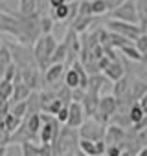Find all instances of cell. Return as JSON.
Wrapping results in <instances>:
<instances>
[{"label": "cell", "instance_id": "obj_5", "mask_svg": "<svg viewBox=\"0 0 147 156\" xmlns=\"http://www.w3.org/2000/svg\"><path fill=\"white\" fill-rule=\"evenodd\" d=\"M105 26H107V30H109V31L118 33V35H121V37L129 39L131 42H134L142 33H145V30H143L142 26H138V24H129V22L114 20V19L107 20V24H105Z\"/></svg>", "mask_w": 147, "mask_h": 156}, {"label": "cell", "instance_id": "obj_27", "mask_svg": "<svg viewBox=\"0 0 147 156\" xmlns=\"http://www.w3.org/2000/svg\"><path fill=\"white\" fill-rule=\"evenodd\" d=\"M64 62H66V48L64 44H59L53 57L50 59V64H64Z\"/></svg>", "mask_w": 147, "mask_h": 156}, {"label": "cell", "instance_id": "obj_28", "mask_svg": "<svg viewBox=\"0 0 147 156\" xmlns=\"http://www.w3.org/2000/svg\"><path fill=\"white\" fill-rule=\"evenodd\" d=\"M20 156H39V145L31 141L20 143Z\"/></svg>", "mask_w": 147, "mask_h": 156}, {"label": "cell", "instance_id": "obj_37", "mask_svg": "<svg viewBox=\"0 0 147 156\" xmlns=\"http://www.w3.org/2000/svg\"><path fill=\"white\" fill-rule=\"evenodd\" d=\"M0 13H9V15H13V11H11V8L8 6V4H4L2 0H0Z\"/></svg>", "mask_w": 147, "mask_h": 156}, {"label": "cell", "instance_id": "obj_6", "mask_svg": "<svg viewBox=\"0 0 147 156\" xmlns=\"http://www.w3.org/2000/svg\"><path fill=\"white\" fill-rule=\"evenodd\" d=\"M77 132H79V138H81V140L103 141L105 132H107V125L99 123V121L94 119V118H88V119H85V123L77 129Z\"/></svg>", "mask_w": 147, "mask_h": 156}, {"label": "cell", "instance_id": "obj_33", "mask_svg": "<svg viewBox=\"0 0 147 156\" xmlns=\"http://www.w3.org/2000/svg\"><path fill=\"white\" fill-rule=\"evenodd\" d=\"M39 156H55L53 145H52V143H48V145H39Z\"/></svg>", "mask_w": 147, "mask_h": 156}, {"label": "cell", "instance_id": "obj_17", "mask_svg": "<svg viewBox=\"0 0 147 156\" xmlns=\"http://www.w3.org/2000/svg\"><path fill=\"white\" fill-rule=\"evenodd\" d=\"M24 125L26 129L35 136L39 138V132H41V127H42V119H41V114H30L24 118Z\"/></svg>", "mask_w": 147, "mask_h": 156}, {"label": "cell", "instance_id": "obj_3", "mask_svg": "<svg viewBox=\"0 0 147 156\" xmlns=\"http://www.w3.org/2000/svg\"><path fill=\"white\" fill-rule=\"evenodd\" d=\"M88 79H90V75L87 73V70H85V66L81 64V61L74 62V64L68 66L66 72H64V85H66L70 90H76V88L87 90V88H88Z\"/></svg>", "mask_w": 147, "mask_h": 156}, {"label": "cell", "instance_id": "obj_41", "mask_svg": "<svg viewBox=\"0 0 147 156\" xmlns=\"http://www.w3.org/2000/svg\"><path fill=\"white\" fill-rule=\"evenodd\" d=\"M74 156H81V152H76V154H74Z\"/></svg>", "mask_w": 147, "mask_h": 156}, {"label": "cell", "instance_id": "obj_14", "mask_svg": "<svg viewBox=\"0 0 147 156\" xmlns=\"http://www.w3.org/2000/svg\"><path fill=\"white\" fill-rule=\"evenodd\" d=\"M31 88L24 83V81H20V83H15L13 85V96H11V105L13 103H22V101H28V98L31 96Z\"/></svg>", "mask_w": 147, "mask_h": 156}, {"label": "cell", "instance_id": "obj_39", "mask_svg": "<svg viewBox=\"0 0 147 156\" xmlns=\"http://www.w3.org/2000/svg\"><path fill=\"white\" fill-rule=\"evenodd\" d=\"M140 62H142V64L147 68V53H143V55H142V61H140Z\"/></svg>", "mask_w": 147, "mask_h": 156}, {"label": "cell", "instance_id": "obj_4", "mask_svg": "<svg viewBox=\"0 0 147 156\" xmlns=\"http://www.w3.org/2000/svg\"><path fill=\"white\" fill-rule=\"evenodd\" d=\"M41 119H42V127H41V132H39V141L41 145H48V143H53L61 132V123L57 121L55 116H50V114H41Z\"/></svg>", "mask_w": 147, "mask_h": 156}, {"label": "cell", "instance_id": "obj_16", "mask_svg": "<svg viewBox=\"0 0 147 156\" xmlns=\"http://www.w3.org/2000/svg\"><path fill=\"white\" fill-rule=\"evenodd\" d=\"M20 123H22V119L15 118L13 114H6V116H4V119L0 121V130H4L8 136H11V134L20 127Z\"/></svg>", "mask_w": 147, "mask_h": 156}, {"label": "cell", "instance_id": "obj_10", "mask_svg": "<svg viewBox=\"0 0 147 156\" xmlns=\"http://www.w3.org/2000/svg\"><path fill=\"white\" fill-rule=\"evenodd\" d=\"M85 110L81 107V103H70L68 105V121L66 125L72 127V129H79L83 123H85Z\"/></svg>", "mask_w": 147, "mask_h": 156}, {"label": "cell", "instance_id": "obj_25", "mask_svg": "<svg viewBox=\"0 0 147 156\" xmlns=\"http://www.w3.org/2000/svg\"><path fill=\"white\" fill-rule=\"evenodd\" d=\"M120 51H121L127 59H131V61H136V62H140V61H142V53L134 48V44L123 46V48H120Z\"/></svg>", "mask_w": 147, "mask_h": 156}, {"label": "cell", "instance_id": "obj_34", "mask_svg": "<svg viewBox=\"0 0 147 156\" xmlns=\"http://www.w3.org/2000/svg\"><path fill=\"white\" fill-rule=\"evenodd\" d=\"M48 4H50L52 9H57V8H61V6H64L68 2H66V0H48Z\"/></svg>", "mask_w": 147, "mask_h": 156}, {"label": "cell", "instance_id": "obj_38", "mask_svg": "<svg viewBox=\"0 0 147 156\" xmlns=\"http://www.w3.org/2000/svg\"><path fill=\"white\" fill-rule=\"evenodd\" d=\"M136 156H147V145H145V147H142V149L138 151V154H136Z\"/></svg>", "mask_w": 147, "mask_h": 156}, {"label": "cell", "instance_id": "obj_40", "mask_svg": "<svg viewBox=\"0 0 147 156\" xmlns=\"http://www.w3.org/2000/svg\"><path fill=\"white\" fill-rule=\"evenodd\" d=\"M0 156H8V147H0Z\"/></svg>", "mask_w": 147, "mask_h": 156}, {"label": "cell", "instance_id": "obj_36", "mask_svg": "<svg viewBox=\"0 0 147 156\" xmlns=\"http://www.w3.org/2000/svg\"><path fill=\"white\" fill-rule=\"evenodd\" d=\"M138 105H140V107H142V110L147 114V92H145V94L138 99Z\"/></svg>", "mask_w": 147, "mask_h": 156}, {"label": "cell", "instance_id": "obj_21", "mask_svg": "<svg viewBox=\"0 0 147 156\" xmlns=\"http://www.w3.org/2000/svg\"><path fill=\"white\" fill-rule=\"evenodd\" d=\"M145 118H147V114L142 110V107H140L138 103H132V105H131V108H129V119H131V125L134 127V125L142 123Z\"/></svg>", "mask_w": 147, "mask_h": 156}, {"label": "cell", "instance_id": "obj_24", "mask_svg": "<svg viewBox=\"0 0 147 156\" xmlns=\"http://www.w3.org/2000/svg\"><path fill=\"white\" fill-rule=\"evenodd\" d=\"M11 96H13V81L0 79V99L11 101Z\"/></svg>", "mask_w": 147, "mask_h": 156}, {"label": "cell", "instance_id": "obj_23", "mask_svg": "<svg viewBox=\"0 0 147 156\" xmlns=\"http://www.w3.org/2000/svg\"><path fill=\"white\" fill-rule=\"evenodd\" d=\"M136 11L140 17V26L143 30H147V0H136Z\"/></svg>", "mask_w": 147, "mask_h": 156}, {"label": "cell", "instance_id": "obj_15", "mask_svg": "<svg viewBox=\"0 0 147 156\" xmlns=\"http://www.w3.org/2000/svg\"><path fill=\"white\" fill-rule=\"evenodd\" d=\"M81 107L85 110V116L88 118H94L96 112H98V107H99V96H94V94H88L85 96V99L81 101Z\"/></svg>", "mask_w": 147, "mask_h": 156}, {"label": "cell", "instance_id": "obj_13", "mask_svg": "<svg viewBox=\"0 0 147 156\" xmlns=\"http://www.w3.org/2000/svg\"><path fill=\"white\" fill-rule=\"evenodd\" d=\"M103 75L107 77L109 81H120L121 77H125V68L120 61H110L105 68H103Z\"/></svg>", "mask_w": 147, "mask_h": 156}, {"label": "cell", "instance_id": "obj_20", "mask_svg": "<svg viewBox=\"0 0 147 156\" xmlns=\"http://www.w3.org/2000/svg\"><path fill=\"white\" fill-rule=\"evenodd\" d=\"M92 24H94V17H81V15H77L76 19L72 20L70 28L76 31V33H83V31H87L88 26H92Z\"/></svg>", "mask_w": 147, "mask_h": 156}, {"label": "cell", "instance_id": "obj_19", "mask_svg": "<svg viewBox=\"0 0 147 156\" xmlns=\"http://www.w3.org/2000/svg\"><path fill=\"white\" fill-rule=\"evenodd\" d=\"M37 4L39 0H20L19 2V15L20 17H33L37 13Z\"/></svg>", "mask_w": 147, "mask_h": 156}, {"label": "cell", "instance_id": "obj_2", "mask_svg": "<svg viewBox=\"0 0 147 156\" xmlns=\"http://www.w3.org/2000/svg\"><path fill=\"white\" fill-rule=\"evenodd\" d=\"M57 46H59V42L52 33L50 35H41L37 39V42L33 44V57H35V62H37L41 72H44L50 66V59L53 57Z\"/></svg>", "mask_w": 147, "mask_h": 156}, {"label": "cell", "instance_id": "obj_26", "mask_svg": "<svg viewBox=\"0 0 147 156\" xmlns=\"http://www.w3.org/2000/svg\"><path fill=\"white\" fill-rule=\"evenodd\" d=\"M9 114H13V116L19 118V119H24V118L28 116V105H26V101H22V103H13Z\"/></svg>", "mask_w": 147, "mask_h": 156}, {"label": "cell", "instance_id": "obj_8", "mask_svg": "<svg viewBox=\"0 0 147 156\" xmlns=\"http://www.w3.org/2000/svg\"><path fill=\"white\" fill-rule=\"evenodd\" d=\"M112 13V19L114 20H121V22H129V24H138L140 26V17H138V11H136V4L132 0H125V2L116 8Z\"/></svg>", "mask_w": 147, "mask_h": 156}, {"label": "cell", "instance_id": "obj_12", "mask_svg": "<svg viewBox=\"0 0 147 156\" xmlns=\"http://www.w3.org/2000/svg\"><path fill=\"white\" fill-rule=\"evenodd\" d=\"M79 151L87 156H105L107 152V145L105 141H88V140H81L79 141Z\"/></svg>", "mask_w": 147, "mask_h": 156}, {"label": "cell", "instance_id": "obj_35", "mask_svg": "<svg viewBox=\"0 0 147 156\" xmlns=\"http://www.w3.org/2000/svg\"><path fill=\"white\" fill-rule=\"evenodd\" d=\"M8 143H9V136L4 130H0V147H8Z\"/></svg>", "mask_w": 147, "mask_h": 156}, {"label": "cell", "instance_id": "obj_9", "mask_svg": "<svg viewBox=\"0 0 147 156\" xmlns=\"http://www.w3.org/2000/svg\"><path fill=\"white\" fill-rule=\"evenodd\" d=\"M64 64H50L44 72H42V83L48 85V88H52L53 85H57L63 77H64Z\"/></svg>", "mask_w": 147, "mask_h": 156}, {"label": "cell", "instance_id": "obj_29", "mask_svg": "<svg viewBox=\"0 0 147 156\" xmlns=\"http://www.w3.org/2000/svg\"><path fill=\"white\" fill-rule=\"evenodd\" d=\"M52 30H53V19H50L46 15L41 17V31H42V35H50Z\"/></svg>", "mask_w": 147, "mask_h": 156}, {"label": "cell", "instance_id": "obj_18", "mask_svg": "<svg viewBox=\"0 0 147 156\" xmlns=\"http://www.w3.org/2000/svg\"><path fill=\"white\" fill-rule=\"evenodd\" d=\"M28 105V116L30 114H41L42 112V103H41V90H33L31 96L26 101Z\"/></svg>", "mask_w": 147, "mask_h": 156}, {"label": "cell", "instance_id": "obj_30", "mask_svg": "<svg viewBox=\"0 0 147 156\" xmlns=\"http://www.w3.org/2000/svg\"><path fill=\"white\" fill-rule=\"evenodd\" d=\"M134 48L143 55V53H147V33H142L136 41H134Z\"/></svg>", "mask_w": 147, "mask_h": 156}, {"label": "cell", "instance_id": "obj_42", "mask_svg": "<svg viewBox=\"0 0 147 156\" xmlns=\"http://www.w3.org/2000/svg\"><path fill=\"white\" fill-rule=\"evenodd\" d=\"M0 46H2V44H0Z\"/></svg>", "mask_w": 147, "mask_h": 156}, {"label": "cell", "instance_id": "obj_31", "mask_svg": "<svg viewBox=\"0 0 147 156\" xmlns=\"http://www.w3.org/2000/svg\"><path fill=\"white\" fill-rule=\"evenodd\" d=\"M77 15H81V17H92L90 0H81V2H79V8H77Z\"/></svg>", "mask_w": 147, "mask_h": 156}, {"label": "cell", "instance_id": "obj_11", "mask_svg": "<svg viewBox=\"0 0 147 156\" xmlns=\"http://www.w3.org/2000/svg\"><path fill=\"white\" fill-rule=\"evenodd\" d=\"M125 136L127 132L123 130V127H118V125H109L107 127V132H105V145L110 147V145H121L123 147V141H125Z\"/></svg>", "mask_w": 147, "mask_h": 156}, {"label": "cell", "instance_id": "obj_1", "mask_svg": "<svg viewBox=\"0 0 147 156\" xmlns=\"http://www.w3.org/2000/svg\"><path fill=\"white\" fill-rule=\"evenodd\" d=\"M79 141H81V138H79L77 129L63 125L57 140L52 143L55 156H74L77 152V149H79Z\"/></svg>", "mask_w": 147, "mask_h": 156}, {"label": "cell", "instance_id": "obj_32", "mask_svg": "<svg viewBox=\"0 0 147 156\" xmlns=\"http://www.w3.org/2000/svg\"><path fill=\"white\" fill-rule=\"evenodd\" d=\"M123 151H125V149H123L121 145H110V147H107L105 156H121Z\"/></svg>", "mask_w": 147, "mask_h": 156}, {"label": "cell", "instance_id": "obj_7", "mask_svg": "<svg viewBox=\"0 0 147 156\" xmlns=\"http://www.w3.org/2000/svg\"><path fill=\"white\" fill-rule=\"evenodd\" d=\"M116 112H118V99L112 94H107V96L99 98V107H98V112H96L94 119H98L99 123L107 125L109 119H112V116Z\"/></svg>", "mask_w": 147, "mask_h": 156}, {"label": "cell", "instance_id": "obj_22", "mask_svg": "<svg viewBox=\"0 0 147 156\" xmlns=\"http://www.w3.org/2000/svg\"><path fill=\"white\" fill-rule=\"evenodd\" d=\"M90 8H92V17H99L110 11L107 0H90Z\"/></svg>", "mask_w": 147, "mask_h": 156}]
</instances>
